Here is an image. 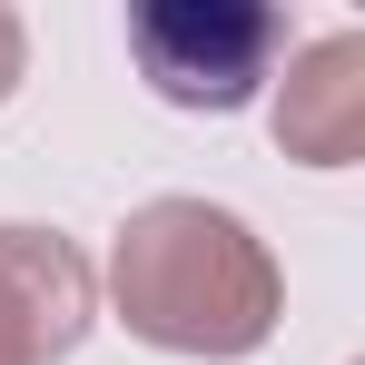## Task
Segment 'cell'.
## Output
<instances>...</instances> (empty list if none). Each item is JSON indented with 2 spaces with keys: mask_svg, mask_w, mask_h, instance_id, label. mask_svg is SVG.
Segmentation results:
<instances>
[{
  "mask_svg": "<svg viewBox=\"0 0 365 365\" xmlns=\"http://www.w3.org/2000/svg\"><path fill=\"white\" fill-rule=\"evenodd\" d=\"M0 297H10V316L30 326L40 365H50V356H69V346L89 336L99 277H89V257H79L60 227H0Z\"/></svg>",
  "mask_w": 365,
  "mask_h": 365,
  "instance_id": "277c9868",
  "label": "cell"
},
{
  "mask_svg": "<svg viewBox=\"0 0 365 365\" xmlns=\"http://www.w3.org/2000/svg\"><path fill=\"white\" fill-rule=\"evenodd\" d=\"M10 89H20V20L0 10V99H10Z\"/></svg>",
  "mask_w": 365,
  "mask_h": 365,
  "instance_id": "8992f818",
  "label": "cell"
},
{
  "mask_svg": "<svg viewBox=\"0 0 365 365\" xmlns=\"http://www.w3.org/2000/svg\"><path fill=\"white\" fill-rule=\"evenodd\" d=\"M0 365H40V346H30V326L10 316V297H0Z\"/></svg>",
  "mask_w": 365,
  "mask_h": 365,
  "instance_id": "5b68a950",
  "label": "cell"
},
{
  "mask_svg": "<svg viewBox=\"0 0 365 365\" xmlns=\"http://www.w3.org/2000/svg\"><path fill=\"white\" fill-rule=\"evenodd\" d=\"M128 50L168 109H247L287 50V20L267 0H148L128 10Z\"/></svg>",
  "mask_w": 365,
  "mask_h": 365,
  "instance_id": "7a4b0ae2",
  "label": "cell"
},
{
  "mask_svg": "<svg viewBox=\"0 0 365 365\" xmlns=\"http://www.w3.org/2000/svg\"><path fill=\"white\" fill-rule=\"evenodd\" d=\"M277 138H287V158H306V168H356L365 158V40L356 30L316 40V50L287 69Z\"/></svg>",
  "mask_w": 365,
  "mask_h": 365,
  "instance_id": "3957f363",
  "label": "cell"
},
{
  "mask_svg": "<svg viewBox=\"0 0 365 365\" xmlns=\"http://www.w3.org/2000/svg\"><path fill=\"white\" fill-rule=\"evenodd\" d=\"M109 297L128 336L168 346V356H257L277 336V257L237 207L207 197H148L109 247Z\"/></svg>",
  "mask_w": 365,
  "mask_h": 365,
  "instance_id": "6da1fadb",
  "label": "cell"
}]
</instances>
